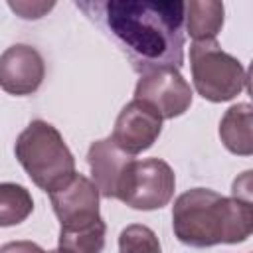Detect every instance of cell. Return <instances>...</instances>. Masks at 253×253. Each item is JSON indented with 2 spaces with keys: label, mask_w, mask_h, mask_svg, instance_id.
<instances>
[{
  "label": "cell",
  "mask_w": 253,
  "mask_h": 253,
  "mask_svg": "<svg viewBox=\"0 0 253 253\" xmlns=\"http://www.w3.org/2000/svg\"><path fill=\"white\" fill-rule=\"evenodd\" d=\"M126 53L134 71L184 63V2H77Z\"/></svg>",
  "instance_id": "1"
},
{
  "label": "cell",
  "mask_w": 253,
  "mask_h": 253,
  "mask_svg": "<svg viewBox=\"0 0 253 253\" xmlns=\"http://www.w3.org/2000/svg\"><path fill=\"white\" fill-rule=\"evenodd\" d=\"M172 229L178 241L190 247L243 243L253 231L251 202L192 188L172 206Z\"/></svg>",
  "instance_id": "2"
},
{
  "label": "cell",
  "mask_w": 253,
  "mask_h": 253,
  "mask_svg": "<svg viewBox=\"0 0 253 253\" xmlns=\"http://www.w3.org/2000/svg\"><path fill=\"white\" fill-rule=\"evenodd\" d=\"M59 219V249L69 253H101L107 225L99 213V190L83 174H73L61 188L49 192Z\"/></svg>",
  "instance_id": "3"
},
{
  "label": "cell",
  "mask_w": 253,
  "mask_h": 253,
  "mask_svg": "<svg viewBox=\"0 0 253 253\" xmlns=\"http://www.w3.org/2000/svg\"><path fill=\"white\" fill-rule=\"evenodd\" d=\"M14 152L30 180L47 194L61 188L75 174L71 150L61 132L45 121H32L16 138Z\"/></svg>",
  "instance_id": "4"
},
{
  "label": "cell",
  "mask_w": 253,
  "mask_h": 253,
  "mask_svg": "<svg viewBox=\"0 0 253 253\" xmlns=\"http://www.w3.org/2000/svg\"><path fill=\"white\" fill-rule=\"evenodd\" d=\"M192 81L206 101L223 103L247 87V71L237 57L223 51L215 40L194 42L190 47Z\"/></svg>",
  "instance_id": "5"
},
{
  "label": "cell",
  "mask_w": 253,
  "mask_h": 253,
  "mask_svg": "<svg viewBox=\"0 0 253 253\" xmlns=\"http://www.w3.org/2000/svg\"><path fill=\"white\" fill-rule=\"evenodd\" d=\"M176 176L168 162L162 158H132L125 170L117 200L132 210H160L172 200Z\"/></svg>",
  "instance_id": "6"
},
{
  "label": "cell",
  "mask_w": 253,
  "mask_h": 253,
  "mask_svg": "<svg viewBox=\"0 0 253 253\" xmlns=\"http://www.w3.org/2000/svg\"><path fill=\"white\" fill-rule=\"evenodd\" d=\"M134 99L150 105L160 119H176L192 105V89L176 67H154L140 73Z\"/></svg>",
  "instance_id": "7"
},
{
  "label": "cell",
  "mask_w": 253,
  "mask_h": 253,
  "mask_svg": "<svg viewBox=\"0 0 253 253\" xmlns=\"http://www.w3.org/2000/svg\"><path fill=\"white\" fill-rule=\"evenodd\" d=\"M160 130H162L160 115L150 105L132 99L119 113L111 138L123 152L136 156L148 150L156 142Z\"/></svg>",
  "instance_id": "8"
},
{
  "label": "cell",
  "mask_w": 253,
  "mask_h": 253,
  "mask_svg": "<svg viewBox=\"0 0 253 253\" xmlns=\"http://www.w3.org/2000/svg\"><path fill=\"white\" fill-rule=\"evenodd\" d=\"M45 77V63L40 51L26 43L10 45L0 55V87L16 97L32 95Z\"/></svg>",
  "instance_id": "9"
},
{
  "label": "cell",
  "mask_w": 253,
  "mask_h": 253,
  "mask_svg": "<svg viewBox=\"0 0 253 253\" xmlns=\"http://www.w3.org/2000/svg\"><path fill=\"white\" fill-rule=\"evenodd\" d=\"M132 156L123 152L111 136L95 140L89 146L87 152V164L91 168V176H93V184L99 190V196L103 198H115L117 200V192L119 186L123 182L125 170L130 164Z\"/></svg>",
  "instance_id": "10"
},
{
  "label": "cell",
  "mask_w": 253,
  "mask_h": 253,
  "mask_svg": "<svg viewBox=\"0 0 253 253\" xmlns=\"http://www.w3.org/2000/svg\"><path fill=\"white\" fill-rule=\"evenodd\" d=\"M219 138L223 146L239 156L253 154V136H251V105L237 103L231 105L219 123Z\"/></svg>",
  "instance_id": "11"
},
{
  "label": "cell",
  "mask_w": 253,
  "mask_h": 253,
  "mask_svg": "<svg viewBox=\"0 0 253 253\" xmlns=\"http://www.w3.org/2000/svg\"><path fill=\"white\" fill-rule=\"evenodd\" d=\"M184 24L194 42L215 40L223 26V4L215 0L184 2Z\"/></svg>",
  "instance_id": "12"
},
{
  "label": "cell",
  "mask_w": 253,
  "mask_h": 253,
  "mask_svg": "<svg viewBox=\"0 0 253 253\" xmlns=\"http://www.w3.org/2000/svg\"><path fill=\"white\" fill-rule=\"evenodd\" d=\"M34 211V200L32 194L12 182L0 184V227H12L28 219V215Z\"/></svg>",
  "instance_id": "13"
},
{
  "label": "cell",
  "mask_w": 253,
  "mask_h": 253,
  "mask_svg": "<svg viewBox=\"0 0 253 253\" xmlns=\"http://www.w3.org/2000/svg\"><path fill=\"white\" fill-rule=\"evenodd\" d=\"M119 253H162L156 233L140 223L126 225L119 235Z\"/></svg>",
  "instance_id": "14"
},
{
  "label": "cell",
  "mask_w": 253,
  "mask_h": 253,
  "mask_svg": "<svg viewBox=\"0 0 253 253\" xmlns=\"http://www.w3.org/2000/svg\"><path fill=\"white\" fill-rule=\"evenodd\" d=\"M0 253H47L34 241H10L0 247Z\"/></svg>",
  "instance_id": "15"
},
{
  "label": "cell",
  "mask_w": 253,
  "mask_h": 253,
  "mask_svg": "<svg viewBox=\"0 0 253 253\" xmlns=\"http://www.w3.org/2000/svg\"><path fill=\"white\" fill-rule=\"evenodd\" d=\"M49 253H69V251H65V249H59V247H57L55 251H49Z\"/></svg>",
  "instance_id": "16"
}]
</instances>
